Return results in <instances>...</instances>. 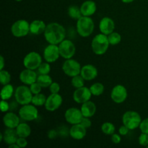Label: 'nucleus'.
I'll return each mask as SVG.
<instances>
[{
  "instance_id": "nucleus-1",
  "label": "nucleus",
  "mask_w": 148,
  "mask_h": 148,
  "mask_svg": "<svg viewBox=\"0 0 148 148\" xmlns=\"http://www.w3.org/2000/svg\"><path fill=\"white\" fill-rule=\"evenodd\" d=\"M66 29L58 23H51L47 25L43 33L45 40L50 44L59 45L66 37Z\"/></svg>"
},
{
  "instance_id": "nucleus-2",
  "label": "nucleus",
  "mask_w": 148,
  "mask_h": 148,
  "mask_svg": "<svg viewBox=\"0 0 148 148\" xmlns=\"http://www.w3.org/2000/svg\"><path fill=\"white\" fill-rule=\"evenodd\" d=\"M94 29H95V23L91 17L82 16L79 20H77V33L81 37H89L93 33Z\"/></svg>"
},
{
  "instance_id": "nucleus-3",
  "label": "nucleus",
  "mask_w": 148,
  "mask_h": 148,
  "mask_svg": "<svg viewBox=\"0 0 148 148\" xmlns=\"http://www.w3.org/2000/svg\"><path fill=\"white\" fill-rule=\"evenodd\" d=\"M110 46L108 36L103 33H98L92 38L91 42V48L95 54L103 55L106 53Z\"/></svg>"
},
{
  "instance_id": "nucleus-4",
  "label": "nucleus",
  "mask_w": 148,
  "mask_h": 148,
  "mask_svg": "<svg viewBox=\"0 0 148 148\" xmlns=\"http://www.w3.org/2000/svg\"><path fill=\"white\" fill-rule=\"evenodd\" d=\"M16 102L20 105L23 106L26 104L31 103L33 94L32 93L30 87L23 85L17 87L14 90V94Z\"/></svg>"
},
{
  "instance_id": "nucleus-5",
  "label": "nucleus",
  "mask_w": 148,
  "mask_h": 148,
  "mask_svg": "<svg viewBox=\"0 0 148 148\" xmlns=\"http://www.w3.org/2000/svg\"><path fill=\"white\" fill-rule=\"evenodd\" d=\"M141 121V116L137 111H127L122 116L123 124L128 127L130 130H134L138 128Z\"/></svg>"
},
{
  "instance_id": "nucleus-6",
  "label": "nucleus",
  "mask_w": 148,
  "mask_h": 148,
  "mask_svg": "<svg viewBox=\"0 0 148 148\" xmlns=\"http://www.w3.org/2000/svg\"><path fill=\"white\" fill-rule=\"evenodd\" d=\"M11 33L16 38L25 37L30 33V23L23 19L17 20L12 25Z\"/></svg>"
},
{
  "instance_id": "nucleus-7",
  "label": "nucleus",
  "mask_w": 148,
  "mask_h": 148,
  "mask_svg": "<svg viewBox=\"0 0 148 148\" xmlns=\"http://www.w3.org/2000/svg\"><path fill=\"white\" fill-rule=\"evenodd\" d=\"M18 114L21 119L25 121H32L38 117V110L36 106L29 103L22 106L19 109Z\"/></svg>"
},
{
  "instance_id": "nucleus-8",
  "label": "nucleus",
  "mask_w": 148,
  "mask_h": 148,
  "mask_svg": "<svg viewBox=\"0 0 148 148\" xmlns=\"http://www.w3.org/2000/svg\"><path fill=\"white\" fill-rule=\"evenodd\" d=\"M81 69H82V66H81L80 64L72 58L66 59L62 64V70H63L64 73L70 77H73L76 75H80Z\"/></svg>"
},
{
  "instance_id": "nucleus-9",
  "label": "nucleus",
  "mask_w": 148,
  "mask_h": 148,
  "mask_svg": "<svg viewBox=\"0 0 148 148\" xmlns=\"http://www.w3.org/2000/svg\"><path fill=\"white\" fill-rule=\"evenodd\" d=\"M42 63V57L40 53L36 51H30L25 56L23 65L26 69L36 70Z\"/></svg>"
},
{
  "instance_id": "nucleus-10",
  "label": "nucleus",
  "mask_w": 148,
  "mask_h": 148,
  "mask_svg": "<svg viewBox=\"0 0 148 148\" xmlns=\"http://www.w3.org/2000/svg\"><path fill=\"white\" fill-rule=\"evenodd\" d=\"M60 56L65 59H72L76 53V47L69 39H64L59 44Z\"/></svg>"
},
{
  "instance_id": "nucleus-11",
  "label": "nucleus",
  "mask_w": 148,
  "mask_h": 148,
  "mask_svg": "<svg viewBox=\"0 0 148 148\" xmlns=\"http://www.w3.org/2000/svg\"><path fill=\"white\" fill-rule=\"evenodd\" d=\"M128 96L127 90L124 85H116L113 88L111 92V98L115 103L121 104L127 100Z\"/></svg>"
},
{
  "instance_id": "nucleus-12",
  "label": "nucleus",
  "mask_w": 148,
  "mask_h": 148,
  "mask_svg": "<svg viewBox=\"0 0 148 148\" xmlns=\"http://www.w3.org/2000/svg\"><path fill=\"white\" fill-rule=\"evenodd\" d=\"M43 59L49 63H53L59 59L60 56L59 45L49 43L43 50Z\"/></svg>"
},
{
  "instance_id": "nucleus-13",
  "label": "nucleus",
  "mask_w": 148,
  "mask_h": 148,
  "mask_svg": "<svg viewBox=\"0 0 148 148\" xmlns=\"http://www.w3.org/2000/svg\"><path fill=\"white\" fill-rule=\"evenodd\" d=\"M62 103H63V98L60 94L51 93V95H49L46 99L44 106L48 111L53 112L60 108Z\"/></svg>"
},
{
  "instance_id": "nucleus-14",
  "label": "nucleus",
  "mask_w": 148,
  "mask_h": 148,
  "mask_svg": "<svg viewBox=\"0 0 148 148\" xmlns=\"http://www.w3.org/2000/svg\"><path fill=\"white\" fill-rule=\"evenodd\" d=\"M92 93L90 88L87 87H82V88H77L73 92L72 98L73 100L79 104H82L87 101H90L92 97Z\"/></svg>"
},
{
  "instance_id": "nucleus-15",
  "label": "nucleus",
  "mask_w": 148,
  "mask_h": 148,
  "mask_svg": "<svg viewBox=\"0 0 148 148\" xmlns=\"http://www.w3.org/2000/svg\"><path fill=\"white\" fill-rule=\"evenodd\" d=\"M64 118L66 122L73 125V124H79L83 118V115H82L81 109L72 107V108H68L65 111Z\"/></svg>"
},
{
  "instance_id": "nucleus-16",
  "label": "nucleus",
  "mask_w": 148,
  "mask_h": 148,
  "mask_svg": "<svg viewBox=\"0 0 148 148\" xmlns=\"http://www.w3.org/2000/svg\"><path fill=\"white\" fill-rule=\"evenodd\" d=\"M38 75H37L35 70L29 69H25L20 73V82L26 85H30L37 81V78Z\"/></svg>"
},
{
  "instance_id": "nucleus-17",
  "label": "nucleus",
  "mask_w": 148,
  "mask_h": 148,
  "mask_svg": "<svg viewBox=\"0 0 148 148\" xmlns=\"http://www.w3.org/2000/svg\"><path fill=\"white\" fill-rule=\"evenodd\" d=\"M114 29L115 23L113 19L108 17H104L101 19L99 23V30L101 33L108 36L114 31Z\"/></svg>"
},
{
  "instance_id": "nucleus-18",
  "label": "nucleus",
  "mask_w": 148,
  "mask_h": 148,
  "mask_svg": "<svg viewBox=\"0 0 148 148\" xmlns=\"http://www.w3.org/2000/svg\"><path fill=\"white\" fill-rule=\"evenodd\" d=\"M87 134V129L79 124H73L69 129V136L76 140H81L85 138Z\"/></svg>"
},
{
  "instance_id": "nucleus-19",
  "label": "nucleus",
  "mask_w": 148,
  "mask_h": 148,
  "mask_svg": "<svg viewBox=\"0 0 148 148\" xmlns=\"http://www.w3.org/2000/svg\"><path fill=\"white\" fill-rule=\"evenodd\" d=\"M20 116L13 112H7L3 116V123L7 128L16 129L20 123Z\"/></svg>"
},
{
  "instance_id": "nucleus-20",
  "label": "nucleus",
  "mask_w": 148,
  "mask_h": 148,
  "mask_svg": "<svg viewBox=\"0 0 148 148\" xmlns=\"http://www.w3.org/2000/svg\"><path fill=\"white\" fill-rule=\"evenodd\" d=\"M80 75L85 80L91 81L95 79L98 75L97 68L92 64H85L82 66Z\"/></svg>"
},
{
  "instance_id": "nucleus-21",
  "label": "nucleus",
  "mask_w": 148,
  "mask_h": 148,
  "mask_svg": "<svg viewBox=\"0 0 148 148\" xmlns=\"http://www.w3.org/2000/svg\"><path fill=\"white\" fill-rule=\"evenodd\" d=\"M80 10L82 16L91 17L95 13L97 10L96 3L92 0L85 1L80 6Z\"/></svg>"
},
{
  "instance_id": "nucleus-22",
  "label": "nucleus",
  "mask_w": 148,
  "mask_h": 148,
  "mask_svg": "<svg viewBox=\"0 0 148 148\" xmlns=\"http://www.w3.org/2000/svg\"><path fill=\"white\" fill-rule=\"evenodd\" d=\"M46 25L41 20H35L30 23V33L33 35H40L44 33Z\"/></svg>"
},
{
  "instance_id": "nucleus-23",
  "label": "nucleus",
  "mask_w": 148,
  "mask_h": 148,
  "mask_svg": "<svg viewBox=\"0 0 148 148\" xmlns=\"http://www.w3.org/2000/svg\"><path fill=\"white\" fill-rule=\"evenodd\" d=\"M80 109L83 116L91 118L95 115L96 112V106L92 101L90 100L82 104Z\"/></svg>"
},
{
  "instance_id": "nucleus-24",
  "label": "nucleus",
  "mask_w": 148,
  "mask_h": 148,
  "mask_svg": "<svg viewBox=\"0 0 148 148\" xmlns=\"http://www.w3.org/2000/svg\"><path fill=\"white\" fill-rule=\"evenodd\" d=\"M3 134V141L8 145L16 143L18 135L17 134L15 129L7 128L4 130Z\"/></svg>"
},
{
  "instance_id": "nucleus-25",
  "label": "nucleus",
  "mask_w": 148,
  "mask_h": 148,
  "mask_svg": "<svg viewBox=\"0 0 148 148\" xmlns=\"http://www.w3.org/2000/svg\"><path fill=\"white\" fill-rule=\"evenodd\" d=\"M16 132L18 137L27 138L31 134V128L27 123H21L16 127Z\"/></svg>"
},
{
  "instance_id": "nucleus-26",
  "label": "nucleus",
  "mask_w": 148,
  "mask_h": 148,
  "mask_svg": "<svg viewBox=\"0 0 148 148\" xmlns=\"http://www.w3.org/2000/svg\"><path fill=\"white\" fill-rule=\"evenodd\" d=\"M14 87L11 85V84H7V85H3L2 88L1 90V100H7L10 99L13 95L14 94Z\"/></svg>"
},
{
  "instance_id": "nucleus-27",
  "label": "nucleus",
  "mask_w": 148,
  "mask_h": 148,
  "mask_svg": "<svg viewBox=\"0 0 148 148\" xmlns=\"http://www.w3.org/2000/svg\"><path fill=\"white\" fill-rule=\"evenodd\" d=\"M36 82L40 85L43 88H49L51 83L53 82L51 77L49 75H39L38 76Z\"/></svg>"
},
{
  "instance_id": "nucleus-28",
  "label": "nucleus",
  "mask_w": 148,
  "mask_h": 148,
  "mask_svg": "<svg viewBox=\"0 0 148 148\" xmlns=\"http://www.w3.org/2000/svg\"><path fill=\"white\" fill-rule=\"evenodd\" d=\"M67 14L69 17L76 20H79L82 16L80 10V7H78L76 5H72L69 7L67 10Z\"/></svg>"
},
{
  "instance_id": "nucleus-29",
  "label": "nucleus",
  "mask_w": 148,
  "mask_h": 148,
  "mask_svg": "<svg viewBox=\"0 0 148 148\" xmlns=\"http://www.w3.org/2000/svg\"><path fill=\"white\" fill-rule=\"evenodd\" d=\"M90 90L91 91V93L94 96H99L101 95L104 92V85H103L101 82H95V83L92 84L90 87Z\"/></svg>"
},
{
  "instance_id": "nucleus-30",
  "label": "nucleus",
  "mask_w": 148,
  "mask_h": 148,
  "mask_svg": "<svg viewBox=\"0 0 148 148\" xmlns=\"http://www.w3.org/2000/svg\"><path fill=\"white\" fill-rule=\"evenodd\" d=\"M46 99H47V98L46 97V95H45L44 94L40 92V93L33 95L31 103L33 104L34 106H36V107L42 106L45 105Z\"/></svg>"
},
{
  "instance_id": "nucleus-31",
  "label": "nucleus",
  "mask_w": 148,
  "mask_h": 148,
  "mask_svg": "<svg viewBox=\"0 0 148 148\" xmlns=\"http://www.w3.org/2000/svg\"><path fill=\"white\" fill-rule=\"evenodd\" d=\"M101 131L106 135H111L115 133L116 127L111 122H105L101 125Z\"/></svg>"
},
{
  "instance_id": "nucleus-32",
  "label": "nucleus",
  "mask_w": 148,
  "mask_h": 148,
  "mask_svg": "<svg viewBox=\"0 0 148 148\" xmlns=\"http://www.w3.org/2000/svg\"><path fill=\"white\" fill-rule=\"evenodd\" d=\"M108 39L111 46H116L121 41V36L117 32L114 31L108 35Z\"/></svg>"
},
{
  "instance_id": "nucleus-33",
  "label": "nucleus",
  "mask_w": 148,
  "mask_h": 148,
  "mask_svg": "<svg viewBox=\"0 0 148 148\" xmlns=\"http://www.w3.org/2000/svg\"><path fill=\"white\" fill-rule=\"evenodd\" d=\"M71 84L75 88H79L85 86V79L81 76V75H76L72 77Z\"/></svg>"
},
{
  "instance_id": "nucleus-34",
  "label": "nucleus",
  "mask_w": 148,
  "mask_h": 148,
  "mask_svg": "<svg viewBox=\"0 0 148 148\" xmlns=\"http://www.w3.org/2000/svg\"><path fill=\"white\" fill-rule=\"evenodd\" d=\"M11 81V75L10 72L7 70H0V82L1 85H5L10 84Z\"/></svg>"
},
{
  "instance_id": "nucleus-35",
  "label": "nucleus",
  "mask_w": 148,
  "mask_h": 148,
  "mask_svg": "<svg viewBox=\"0 0 148 148\" xmlns=\"http://www.w3.org/2000/svg\"><path fill=\"white\" fill-rule=\"evenodd\" d=\"M51 72L50 63L46 62H42L39 67L38 68V72L39 75H49Z\"/></svg>"
},
{
  "instance_id": "nucleus-36",
  "label": "nucleus",
  "mask_w": 148,
  "mask_h": 148,
  "mask_svg": "<svg viewBox=\"0 0 148 148\" xmlns=\"http://www.w3.org/2000/svg\"><path fill=\"white\" fill-rule=\"evenodd\" d=\"M139 144L143 147H147L148 146V134L143 133L140 134L138 139Z\"/></svg>"
},
{
  "instance_id": "nucleus-37",
  "label": "nucleus",
  "mask_w": 148,
  "mask_h": 148,
  "mask_svg": "<svg viewBox=\"0 0 148 148\" xmlns=\"http://www.w3.org/2000/svg\"><path fill=\"white\" fill-rule=\"evenodd\" d=\"M29 87H30V90H31L32 93H33V95H36V94L41 92V90L42 88H43L37 82L31 84L30 85H29Z\"/></svg>"
},
{
  "instance_id": "nucleus-38",
  "label": "nucleus",
  "mask_w": 148,
  "mask_h": 148,
  "mask_svg": "<svg viewBox=\"0 0 148 148\" xmlns=\"http://www.w3.org/2000/svg\"><path fill=\"white\" fill-rule=\"evenodd\" d=\"M139 128H140V131L143 133L148 134V118H146L145 119L142 120Z\"/></svg>"
},
{
  "instance_id": "nucleus-39",
  "label": "nucleus",
  "mask_w": 148,
  "mask_h": 148,
  "mask_svg": "<svg viewBox=\"0 0 148 148\" xmlns=\"http://www.w3.org/2000/svg\"><path fill=\"white\" fill-rule=\"evenodd\" d=\"M60 89V85L56 82H53L51 85L49 86V90H50L51 93H59Z\"/></svg>"
},
{
  "instance_id": "nucleus-40",
  "label": "nucleus",
  "mask_w": 148,
  "mask_h": 148,
  "mask_svg": "<svg viewBox=\"0 0 148 148\" xmlns=\"http://www.w3.org/2000/svg\"><path fill=\"white\" fill-rule=\"evenodd\" d=\"M16 143H17V145L20 147V148H24L27 147V140H26V138H25V137H18Z\"/></svg>"
},
{
  "instance_id": "nucleus-41",
  "label": "nucleus",
  "mask_w": 148,
  "mask_h": 148,
  "mask_svg": "<svg viewBox=\"0 0 148 148\" xmlns=\"http://www.w3.org/2000/svg\"><path fill=\"white\" fill-rule=\"evenodd\" d=\"M111 141L114 144H119L121 142V134H116V133H114L113 134H111Z\"/></svg>"
},
{
  "instance_id": "nucleus-42",
  "label": "nucleus",
  "mask_w": 148,
  "mask_h": 148,
  "mask_svg": "<svg viewBox=\"0 0 148 148\" xmlns=\"http://www.w3.org/2000/svg\"><path fill=\"white\" fill-rule=\"evenodd\" d=\"M80 124H82L83 127H85L86 129H88L91 127V125H92V121H91V120L90 119V118H88V117L83 116Z\"/></svg>"
},
{
  "instance_id": "nucleus-43",
  "label": "nucleus",
  "mask_w": 148,
  "mask_h": 148,
  "mask_svg": "<svg viewBox=\"0 0 148 148\" xmlns=\"http://www.w3.org/2000/svg\"><path fill=\"white\" fill-rule=\"evenodd\" d=\"M1 110L3 113H7L10 110V104L5 100H1Z\"/></svg>"
},
{
  "instance_id": "nucleus-44",
  "label": "nucleus",
  "mask_w": 148,
  "mask_h": 148,
  "mask_svg": "<svg viewBox=\"0 0 148 148\" xmlns=\"http://www.w3.org/2000/svg\"><path fill=\"white\" fill-rule=\"evenodd\" d=\"M129 131H130V129L123 124V125L121 126V127H119V134H121V136H125L128 134Z\"/></svg>"
},
{
  "instance_id": "nucleus-45",
  "label": "nucleus",
  "mask_w": 148,
  "mask_h": 148,
  "mask_svg": "<svg viewBox=\"0 0 148 148\" xmlns=\"http://www.w3.org/2000/svg\"><path fill=\"white\" fill-rule=\"evenodd\" d=\"M59 133H58V131L55 130H50L47 133L48 137H49L50 140H53V139L56 138V137L58 136Z\"/></svg>"
},
{
  "instance_id": "nucleus-46",
  "label": "nucleus",
  "mask_w": 148,
  "mask_h": 148,
  "mask_svg": "<svg viewBox=\"0 0 148 148\" xmlns=\"http://www.w3.org/2000/svg\"><path fill=\"white\" fill-rule=\"evenodd\" d=\"M0 59H1V66H0V70H2L4 69V59L3 57V56H0Z\"/></svg>"
},
{
  "instance_id": "nucleus-47",
  "label": "nucleus",
  "mask_w": 148,
  "mask_h": 148,
  "mask_svg": "<svg viewBox=\"0 0 148 148\" xmlns=\"http://www.w3.org/2000/svg\"><path fill=\"white\" fill-rule=\"evenodd\" d=\"M9 148H20V147L17 145V143H14V144H12L10 145H9Z\"/></svg>"
},
{
  "instance_id": "nucleus-48",
  "label": "nucleus",
  "mask_w": 148,
  "mask_h": 148,
  "mask_svg": "<svg viewBox=\"0 0 148 148\" xmlns=\"http://www.w3.org/2000/svg\"><path fill=\"white\" fill-rule=\"evenodd\" d=\"M134 0H121V1L124 3H126V4H130V3L133 2Z\"/></svg>"
},
{
  "instance_id": "nucleus-49",
  "label": "nucleus",
  "mask_w": 148,
  "mask_h": 148,
  "mask_svg": "<svg viewBox=\"0 0 148 148\" xmlns=\"http://www.w3.org/2000/svg\"><path fill=\"white\" fill-rule=\"evenodd\" d=\"M14 1H18V2H19V1H23V0H14Z\"/></svg>"
},
{
  "instance_id": "nucleus-50",
  "label": "nucleus",
  "mask_w": 148,
  "mask_h": 148,
  "mask_svg": "<svg viewBox=\"0 0 148 148\" xmlns=\"http://www.w3.org/2000/svg\"><path fill=\"white\" fill-rule=\"evenodd\" d=\"M147 148H148V146H147Z\"/></svg>"
}]
</instances>
